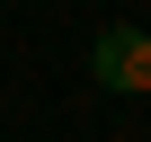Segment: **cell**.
<instances>
[{"label": "cell", "instance_id": "1", "mask_svg": "<svg viewBox=\"0 0 151 142\" xmlns=\"http://www.w3.org/2000/svg\"><path fill=\"white\" fill-rule=\"evenodd\" d=\"M89 80L116 89V98H151V27H98Z\"/></svg>", "mask_w": 151, "mask_h": 142}]
</instances>
